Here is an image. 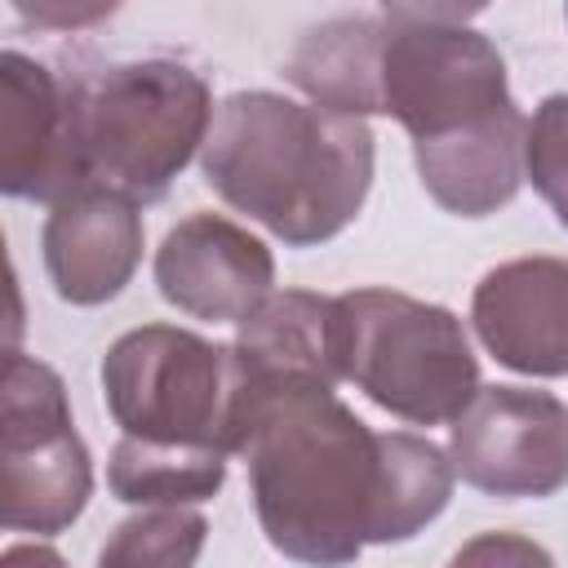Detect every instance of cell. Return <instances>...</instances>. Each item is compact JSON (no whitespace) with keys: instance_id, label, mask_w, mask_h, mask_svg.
<instances>
[{"instance_id":"1","label":"cell","mask_w":568,"mask_h":568,"mask_svg":"<svg viewBox=\"0 0 568 568\" xmlns=\"http://www.w3.org/2000/svg\"><path fill=\"white\" fill-rule=\"evenodd\" d=\"M231 453L248 466L266 541L311 568L417 537L448 506L457 475L439 444L373 430L320 382L235 390Z\"/></svg>"},{"instance_id":"2","label":"cell","mask_w":568,"mask_h":568,"mask_svg":"<svg viewBox=\"0 0 568 568\" xmlns=\"http://www.w3.org/2000/svg\"><path fill=\"white\" fill-rule=\"evenodd\" d=\"M204 182L293 248L342 235L373 186V129L355 115L244 89L213 111Z\"/></svg>"},{"instance_id":"3","label":"cell","mask_w":568,"mask_h":568,"mask_svg":"<svg viewBox=\"0 0 568 568\" xmlns=\"http://www.w3.org/2000/svg\"><path fill=\"white\" fill-rule=\"evenodd\" d=\"M67 75L75 89L89 186H106L133 204L164 200L213 129L204 75L173 58L75 67Z\"/></svg>"},{"instance_id":"4","label":"cell","mask_w":568,"mask_h":568,"mask_svg":"<svg viewBox=\"0 0 568 568\" xmlns=\"http://www.w3.org/2000/svg\"><path fill=\"white\" fill-rule=\"evenodd\" d=\"M337 368L377 408L417 426L453 422L479 390V359L462 320L399 288L337 297Z\"/></svg>"},{"instance_id":"5","label":"cell","mask_w":568,"mask_h":568,"mask_svg":"<svg viewBox=\"0 0 568 568\" xmlns=\"http://www.w3.org/2000/svg\"><path fill=\"white\" fill-rule=\"evenodd\" d=\"M466 18L448 4L382 9V115L399 120L413 142L475 129L515 106L497 44Z\"/></svg>"},{"instance_id":"6","label":"cell","mask_w":568,"mask_h":568,"mask_svg":"<svg viewBox=\"0 0 568 568\" xmlns=\"http://www.w3.org/2000/svg\"><path fill=\"white\" fill-rule=\"evenodd\" d=\"M102 395L129 439L231 453V346L173 324H142L102 355Z\"/></svg>"},{"instance_id":"7","label":"cell","mask_w":568,"mask_h":568,"mask_svg":"<svg viewBox=\"0 0 568 568\" xmlns=\"http://www.w3.org/2000/svg\"><path fill=\"white\" fill-rule=\"evenodd\" d=\"M93 493L89 448L75 435L62 377L31 355L4 359L0 413V524L9 532H62Z\"/></svg>"},{"instance_id":"8","label":"cell","mask_w":568,"mask_h":568,"mask_svg":"<svg viewBox=\"0 0 568 568\" xmlns=\"http://www.w3.org/2000/svg\"><path fill=\"white\" fill-rule=\"evenodd\" d=\"M453 470L488 497H550L568 484V408L532 386H479L448 426Z\"/></svg>"},{"instance_id":"9","label":"cell","mask_w":568,"mask_h":568,"mask_svg":"<svg viewBox=\"0 0 568 568\" xmlns=\"http://www.w3.org/2000/svg\"><path fill=\"white\" fill-rule=\"evenodd\" d=\"M89 186L80 111L67 71L18 49L0 53V191L13 200L62 204Z\"/></svg>"},{"instance_id":"10","label":"cell","mask_w":568,"mask_h":568,"mask_svg":"<svg viewBox=\"0 0 568 568\" xmlns=\"http://www.w3.org/2000/svg\"><path fill=\"white\" fill-rule=\"evenodd\" d=\"M155 284L191 320L244 324L275 284L271 248L222 213L182 217L155 248Z\"/></svg>"},{"instance_id":"11","label":"cell","mask_w":568,"mask_h":568,"mask_svg":"<svg viewBox=\"0 0 568 568\" xmlns=\"http://www.w3.org/2000/svg\"><path fill=\"white\" fill-rule=\"evenodd\" d=\"M470 324L497 364L528 377L568 373V262L510 257L493 266L470 297Z\"/></svg>"},{"instance_id":"12","label":"cell","mask_w":568,"mask_h":568,"mask_svg":"<svg viewBox=\"0 0 568 568\" xmlns=\"http://www.w3.org/2000/svg\"><path fill=\"white\" fill-rule=\"evenodd\" d=\"M142 262V217L138 204L106 191L80 186L53 204L44 222V271L53 293L71 306L111 302Z\"/></svg>"},{"instance_id":"13","label":"cell","mask_w":568,"mask_h":568,"mask_svg":"<svg viewBox=\"0 0 568 568\" xmlns=\"http://www.w3.org/2000/svg\"><path fill=\"white\" fill-rule=\"evenodd\" d=\"M235 390H271L288 382H342L337 368V297L306 288L271 293L231 342Z\"/></svg>"},{"instance_id":"14","label":"cell","mask_w":568,"mask_h":568,"mask_svg":"<svg viewBox=\"0 0 568 568\" xmlns=\"http://www.w3.org/2000/svg\"><path fill=\"white\" fill-rule=\"evenodd\" d=\"M524 138H528L524 111L510 106L506 115L484 120L475 129H462L435 142H413L417 178L444 213L488 217L519 195Z\"/></svg>"},{"instance_id":"15","label":"cell","mask_w":568,"mask_h":568,"mask_svg":"<svg viewBox=\"0 0 568 568\" xmlns=\"http://www.w3.org/2000/svg\"><path fill=\"white\" fill-rule=\"evenodd\" d=\"M382 13H346L311 27L284 58V80L337 115H382Z\"/></svg>"},{"instance_id":"16","label":"cell","mask_w":568,"mask_h":568,"mask_svg":"<svg viewBox=\"0 0 568 568\" xmlns=\"http://www.w3.org/2000/svg\"><path fill=\"white\" fill-rule=\"evenodd\" d=\"M111 493L133 506H186L204 501L226 484V453L200 444H151L120 439L111 448Z\"/></svg>"},{"instance_id":"17","label":"cell","mask_w":568,"mask_h":568,"mask_svg":"<svg viewBox=\"0 0 568 568\" xmlns=\"http://www.w3.org/2000/svg\"><path fill=\"white\" fill-rule=\"evenodd\" d=\"M209 519L191 506H151L115 524L98 550V568H195Z\"/></svg>"},{"instance_id":"18","label":"cell","mask_w":568,"mask_h":568,"mask_svg":"<svg viewBox=\"0 0 568 568\" xmlns=\"http://www.w3.org/2000/svg\"><path fill=\"white\" fill-rule=\"evenodd\" d=\"M524 173L550 213L568 226V93H550L528 124L524 138Z\"/></svg>"},{"instance_id":"19","label":"cell","mask_w":568,"mask_h":568,"mask_svg":"<svg viewBox=\"0 0 568 568\" xmlns=\"http://www.w3.org/2000/svg\"><path fill=\"white\" fill-rule=\"evenodd\" d=\"M448 568H555V559L532 537H519V532H479V537H470L448 559Z\"/></svg>"},{"instance_id":"20","label":"cell","mask_w":568,"mask_h":568,"mask_svg":"<svg viewBox=\"0 0 568 568\" xmlns=\"http://www.w3.org/2000/svg\"><path fill=\"white\" fill-rule=\"evenodd\" d=\"M22 18H36V22H58V27H84V22H98L111 13V4H84V9H67V4H18Z\"/></svg>"},{"instance_id":"21","label":"cell","mask_w":568,"mask_h":568,"mask_svg":"<svg viewBox=\"0 0 568 568\" xmlns=\"http://www.w3.org/2000/svg\"><path fill=\"white\" fill-rule=\"evenodd\" d=\"M0 568H67V559L44 541H18L4 550Z\"/></svg>"},{"instance_id":"22","label":"cell","mask_w":568,"mask_h":568,"mask_svg":"<svg viewBox=\"0 0 568 568\" xmlns=\"http://www.w3.org/2000/svg\"><path fill=\"white\" fill-rule=\"evenodd\" d=\"M564 18H568V9H564Z\"/></svg>"}]
</instances>
